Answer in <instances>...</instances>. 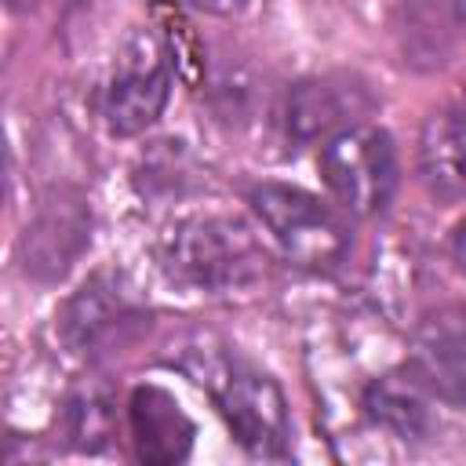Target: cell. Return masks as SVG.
<instances>
[{
  "label": "cell",
  "mask_w": 466,
  "mask_h": 466,
  "mask_svg": "<svg viewBox=\"0 0 466 466\" xmlns=\"http://www.w3.org/2000/svg\"><path fill=\"white\" fill-rule=\"evenodd\" d=\"M317 167L331 197L350 215H360V218L382 215L393 204V193L400 182L393 138L371 124H353L324 138Z\"/></svg>",
  "instance_id": "obj_5"
},
{
  "label": "cell",
  "mask_w": 466,
  "mask_h": 466,
  "mask_svg": "<svg viewBox=\"0 0 466 466\" xmlns=\"http://www.w3.org/2000/svg\"><path fill=\"white\" fill-rule=\"evenodd\" d=\"M426 393L430 390L411 371L408 379L386 375L364 390V411L400 441H426L433 430V411Z\"/></svg>",
  "instance_id": "obj_12"
},
{
  "label": "cell",
  "mask_w": 466,
  "mask_h": 466,
  "mask_svg": "<svg viewBox=\"0 0 466 466\" xmlns=\"http://www.w3.org/2000/svg\"><path fill=\"white\" fill-rule=\"evenodd\" d=\"M462 106H466V98H462Z\"/></svg>",
  "instance_id": "obj_18"
},
{
  "label": "cell",
  "mask_w": 466,
  "mask_h": 466,
  "mask_svg": "<svg viewBox=\"0 0 466 466\" xmlns=\"http://www.w3.org/2000/svg\"><path fill=\"white\" fill-rule=\"evenodd\" d=\"M182 371L211 390L233 441L255 459L291 455V415L284 390L266 371L208 346H189Z\"/></svg>",
  "instance_id": "obj_2"
},
{
  "label": "cell",
  "mask_w": 466,
  "mask_h": 466,
  "mask_svg": "<svg viewBox=\"0 0 466 466\" xmlns=\"http://www.w3.org/2000/svg\"><path fill=\"white\" fill-rule=\"evenodd\" d=\"M248 204L277 248L302 269H335L353 248L350 222L317 193L288 182H262L248 193Z\"/></svg>",
  "instance_id": "obj_3"
},
{
  "label": "cell",
  "mask_w": 466,
  "mask_h": 466,
  "mask_svg": "<svg viewBox=\"0 0 466 466\" xmlns=\"http://www.w3.org/2000/svg\"><path fill=\"white\" fill-rule=\"evenodd\" d=\"M91 248V208L80 189H51L18 237V266L36 284H58Z\"/></svg>",
  "instance_id": "obj_6"
},
{
  "label": "cell",
  "mask_w": 466,
  "mask_h": 466,
  "mask_svg": "<svg viewBox=\"0 0 466 466\" xmlns=\"http://www.w3.org/2000/svg\"><path fill=\"white\" fill-rule=\"evenodd\" d=\"M66 433L80 451H102L113 437V400L98 382H87L66 400Z\"/></svg>",
  "instance_id": "obj_13"
},
{
  "label": "cell",
  "mask_w": 466,
  "mask_h": 466,
  "mask_svg": "<svg viewBox=\"0 0 466 466\" xmlns=\"http://www.w3.org/2000/svg\"><path fill=\"white\" fill-rule=\"evenodd\" d=\"M415 167L433 200H466V106H444L422 120Z\"/></svg>",
  "instance_id": "obj_10"
},
{
  "label": "cell",
  "mask_w": 466,
  "mask_h": 466,
  "mask_svg": "<svg viewBox=\"0 0 466 466\" xmlns=\"http://www.w3.org/2000/svg\"><path fill=\"white\" fill-rule=\"evenodd\" d=\"M455 4V18H459V25L466 29V0H451Z\"/></svg>",
  "instance_id": "obj_17"
},
{
  "label": "cell",
  "mask_w": 466,
  "mask_h": 466,
  "mask_svg": "<svg viewBox=\"0 0 466 466\" xmlns=\"http://www.w3.org/2000/svg\"><path fill=\"white\" fill-rule=\"evenodd\" d=\"M127 430L135 455L149 466H175L193 448V419L160 386H138L127 400Z\"/></svg>",
  "instance_id": "obj_11"
},
{
  "label": "cell",
  "mask_w": 466,
  "mask_h": 466,
  "mask_svg": "<svg viewBox=\"0 0 466 466\" xmlns=\"http://www.w3.org/2000/svg\"><path fill=\"white\" fill-rule=\"evenodd\" d=\"M451 255H455V262H459V269L466 273V218L455 226V233H451Z\"/></svg>",
  "instance_id": "obj_15"
},
{
  "label": "cell",
  "mask_w": 466,
  "mask_h": 466,
  "mask_svg": "<svg viewBox=\"0 0 466 466\" xmlns=\"http://www.w3.org/2000/svg\"><path fill=\"white\" fill-rule=\"evenodd\" d=\"M408 371L444 404L466 411V302L426 317L411 339Z\"/></svg>",
  "instance_id": "obj_9"
},
{
  "label": "cell",
  "mask_w": 466,
  "mask_h": 466,
  "mask_svg": "<svg viewBox=\"0 0 466 466\" xmlns=\"http://www.w3.org/2000/svg\"><path fill=\"white\" fill-rule=\"evenodd\" d=\"M138 328H142V309L109 277H91L80 291L66 299L58 313V339L66 342V350L84 357L124 346Z\"/></svg>",
  "instance_id": "obj_7"
},
{
  "label": "cell",
  "mask_w": 466,
  "mask_h": 466,
  "mask_svg": "<svg viewBox=\"0 0 466 466\" xmlns=\"http://www.w3.org/2000/svg\"><path fill=\"white\" fill-rule=\"evenodd\" d=\"M186 7H197V11H208V15H237L244 11L248 0H182Z\"/></svg>",
  "instance_id": "obj_14"
},
{
  "label": "cell",
  "mask_w": 466,
  "mask_h": 466,
  "mask_svg": "<svg viewBox=\"0 0 466 466\" xmlns=\"http://www.w3.org/2000/svg\"><path fill=\"white\" fill-rule=\"evenodd\" d=\"M40 4H44V0H7L11 11H36Z\"/></svg>",
  "instance_id": "obj_16"
},
{
  "label": "cell",
  "mask_w": 466,
  "mask_h": 466,
  "mask_svg": "<svg viewBox=\"0 0 466 466\" xmlns=\"http://www.w3.org/2000/svg\"><path fill=\"white\" fill-rule=\"evenodd\" d=\"M164 269L204 295L251 291L269 277V255L255 229L222 211L189 215L164 237Z\"/></svg>",
  "instance_id": "obj_1"
},
{
  "label": "cell",
  "mask_w": 466,
  "mask_h": 466,
  "mask_svg": "<svg viewBox=\"0 0 466 466\" xmlns=\"http://www.w3.org/2000/svg\"><path fill=\"white\" fill-rule=\"evenodd\" d=\"M375 98L357 76H306L284 98V131L291 142H324L371 113Z\"/></svg>",
  "instance_id": "obj_8"
},
{
  "label": "cell",
  "mask_w": 466,
  "mask_h": 466,
  "mask_svg": "<svg viewBox=\"0 0 466 466\" xmlns=\"http://www.w3.org/2000/svg\"><path fill=\"white\" fill-rule=\"evenodd\" d=\"M171 76L175 66L167 40L149 25L131 29L116 51V62L98 98L106 131L116 138H131L153 127L171 98Z\"/></svg>",
  "instance_id": "obj_4"
}]
</instances>
